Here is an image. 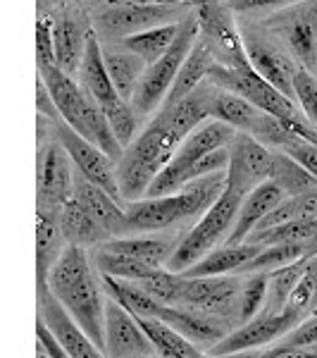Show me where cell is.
I'll return each mask as SVG.
<instances>
[{
	"mask_svg": "<svg viewBox=\"0 0 317 358\" xmlns=\"http://www.w3.org/2000/svg\"><path fill=\"white\" fill-rule=\"evenodd\" d=\"M210 89L212 82L205 79L193 94L177 101L175 106L160 108L151 124L138 131L134 141L124 148L122 158L115 163V175H117L119 194L126 203L146 199L151 182L170 163L177 146L186 138L189 131H193L210 117L207 113Z\"/></svg>",
	"mask_w": 317,
	"mask_h": 358,
	"instance_id": "cell-1",
	"label": "cell"
},
{
	"mask_svg": "<svg viewBox=\"0 0 317 358\" xmlns=\"http://www.w3.org/2000/svg\"><path fill=\"white\" fill-rule=\"evenodd\" d=\"M48 289L67 308L86 337L105 351V299L84 246L67 244L48 275Z\"/></svg>",
	"mask_w": 317,
	"mask_h": 358,
	"instance_id": "cell-2",
	"label": "cell"
},
{
	"mask_svg": "<svg viewBox=\"0 0 317 358\" xmlns=\"http://www.w3.org/2000/svg\"><path fill=\"white\" fill-rule=\"evenodd\" d=\"M227 187V172L198 177L177 194L131 201L126 206V232H163L179 222L191 220L217 201Z\"/></svg>",
	"mask_w": 317,
	"mask_h": 358,
	"instance_id": "cell-3",
	"label": "cell"
},
{
	"mask_svg": "<svg viewBox=\"0 0 317 358\" xmlns=\"http://www.w3.org/2000/svg\"><path fill=\"white\" fill-rule=\"evenodd\" d=\"M234 134H236L234 127L224 124L220 120L207 117L205 122H200L193 131H189L186 138L177 146L170 163H167L163 170L158 172V177L151 182L146 196L153 199V196H167L172 192L184 189L186 187V172L191 170L205 153L215 151V148H222V146H229Z\"/></svg>",
	"mask_w": 317,
	"mask_h": 358,
	"instance_id": "cell-4",
	"label": "cell"
},
{
	"mask_svg": "<svg viewBox=\"0 0 317 358\" xmlns=\"http://www.w3.org/2000/svg\"><path fill=\"white\" fill-rule=\"evenodd\" d=\"M241 196L232 189L224 187V192L217 196V201L200 215V220L193 224V229L184 236V241L167 258V270L170 273H184L186 268L210 253L224 236L232 232V224L236 220V213L241 208Z\"/></svg>",
	"mask_w": 317,
	"mask_h": 358,
	"instance_id": "cell-5",
	"label": "cell"
},
{
	"mask_svg": "<svg viewBox=\"0 0 317 358\" xmlns=\"http://www.w3.org/2000/svg\"><path fill=\"white\" fill-rule=\"evenodd\" d=\"M196 38H198V20H196V15H189L186 20L179 22V31H177L170 48L143 72L141 82L136 86V94L131 98V108L136 110V115H148L158 106H163L167 91H170Z\"/></svg>",
	"mask_w": 317,
	"mask_h": 358,
	"instance_id": "cell-6",
	"label": "cell"
},
{
	"mask_svg": "<svg viewBox=\"0 0 317 358\" xmlns=\"http://www.w3.org/2000/svg\"><path fill=\"white\" fill-rule=\"evenodd\" d=\"M207 79L215 86L234 94L244 96L246 101H251L258 110L272 115L277 120H291V117H305L298 110L296 101L286 98L279 89H274L270 82H265L260 74L256 72L251 65L246 67H227L220 62H212V67L207 69Z\"/></svg>",
	"mask_w": 317,
	"mask_h": 358,
	"instance_id": "cell-7",
	"label": "cell"
},
{
	"mask_svg": "<svg viewBox=\"0 0 317 358\" xmlns=\"http://www.w3.org/2000/svg\"><path fill=\"white\" fill-rule=\"evenodd\" d=\"M50 127L55 131V138L62 143V148L67 151L69 160H72L74 170L79 175H84L89 182H94L96 187H101L105 194H110L119 206H126V201L119 194L117 187V175H115V160L108 158L96 143H91L89 138L69 127L62 117H50Z\"/></svg>",
	"mask_w": 317,
	"mask_h": 358,
	"instance_id": "cell-8",
	"label": "cell"
},
{
	"mask_svg": "<svg viewBox=\"0 0 317 358\" xmlns=\"http://www.w3.org/2000/svg\"><path fill=\"white\" fill-rule=\"evenodd\" d=\"M267 27L284 38L293 60L317 77V0H298L270 17Z\"/></svg>",
	"mask_w": 317,
	"mask_h": 358,
	"instance_id": "cell-9",
	"label": "cell"
},
{
	"mask_svg": "<svg viewBox=\"0 0 317 358\" xmlns=\"http://www.w3.org/2000/svg\"><path fill=\"white\" fill-rule=\"evenodd\" d=\"M196 20H198V36L205 38L212 48L215 62L227 67H246L251 65L246 57L244 41L236 29L229 8L220 0H203L196 8Z\"/></svg>",
	"mask_w": 317,
	"mask_h": 358,
	"instance_id": "cell-10",
	"label": "cell"
},
{
	"mask_svg": "<svg viewBox=\"0 0 317 358\" xmlns=\"http://www.w3.org/2000/svg\"><path fill=\"white\" fill-rule=\"evenodd\" d=\"M270 170H272V151L253 134L236 131L229 141L227 189L244 199L256 187L267 182Z\"/></svg>",
	"mask_w": 317,
	"mask_h": 358,
	"instance_id": "cell-11",
	"label": "cell"
},
{
	"mask_svg": "<svg viewBox=\"0 0 317 358\" xmlns=\"http://www.w3.org/2000/svg\"><path fill=\"white\" fill-rule=\"evenodd\" d=\"M303 320L301 313H296L289 306L279 310L274 315H265L258 313L253 320L244 322V327H239L232 334H224L217 344H212L205 351L207 356H227V354H239V351H251V349H260V346L274 342L281 334H286L289 330L298 325Z\"/></svg>",
	"mask_w": 317,
	"mask_h": 358,
	"instance_id": "cell-12",
	"label": "cell"
},
{
	"mask_svg": "<svg viewBox=\"0 0 317 358\" xmlns=\"http://www.w3.org/2000/svg\"><path fill=\"white\" fill-rule=\"evenodd\" d=\"M177 13H179V10H177V5H170V3L108 5L103 13H98L94 31L96 34L101 31L103 36L119 38V41H122L124 36H131V34H138V31H146V29L167 24L172 17H177Z\"/></svg>",
	"mask_w": 317,
	"mask_h": 358,
	"instance_id": "cell-13",
	"label": "cell"
},
{
	"mask_svg": "<svg viewBox=\"0 0 317 358\" xmlns=\"http://www.w3.org/2000/svg\"><path fill=\"white\" fill-rule=\"evenodd\" d=\"M239 34H241V41H244V50L251 67L260 74L265 82H270L274 89H279L286 98L293 101V74L298 69V62L289 53L277 48L272 41L260 36L256 29L244 27L239 29Z\"/></svg>",
	"mask_w": 317,
	"mask_h": 358,
	"instance_id": "cell-14",
	"label": "cell"
},
{
	"mask_svg": "<svg viewBox=\"0 0 317 358\" xmlns=\"http://www.w3.org/2000/svg\"><path fill=\"white\" fill-rule=\"evenodd\" d=\"M72 177L74 167L69 165V155L62 148V143L57 138L45 143L38 155V208L60 210L72 199Z\"/></svg>",
	"mask_w": 317,
	"mask_h": 358,
	"instance_id": "cell-15",
	"label": "cell"
},
{
	"mask_svg": "<svg viewBox=\"0 0 317 358\" xmlns=\"http://www.w3.org/2000/svg\"><path fill=\"white\" fill-rule=\"evenodd\" d=\"M38 317L57 339V344L67 351L69 358H105L48 287L38 289Z\"/></svg>",
	"mask_w": 317,
	"mask_h": 358,
	"instance_id": "cell-16",
	"label": "cell"
},
{
	"mask_svg": "<svg viewBox=\"0 0 317 358\" xmlns=\"http://www.w3.org/2000/svg\"><path fill=\"white\" fill-rule=\"evenodd\" d=\"M105 354L110 358H143L155 354L146 332L136 325L129 310L112 299H105Z\"/></svg>",
	"mask_w": 317,
	"mask_h": 358,
	"instance_id": "cell-17",
	"label": "cell"
},
{
	"mask_svg": "<svg viewBox=\"0 0 317 358\" xmlns=\"http://www.w3.org/2000/svg\"><path fill=\"white\" fill-rule=\"evenodd\" d=\"M236 299H239V282L232 277H184L177 306H191L207 315H224L229 313Z\"/></svg>",
	"mask_w": 317,
	"mask_h": 358,
	"instance_id": "cell-18",
	"label": "cell"
},
{
	"mask_svg": "<svg viewBox=\"0 0 317 358\" xmlns=\"http://www.w3.org/2000/svg\"><path fill=\"white\" fill-rule=\"evenodd\" d=\"M72 199H77L79 203L84 206V210L105 229L108 236L126 232L124 208L119 206L110 194H105L101 187L89 182L84 175H79L77 170H74V177H72Z\"/></svg>",
	"mask_w": 317,
	"mask_h": 358,
	"instance_id": "cell-19",
	"label": "cell"
},
{
	"mask_svg": "<svg viewBox=\"0 0 317 358\" xmlns=\"http://www.w3.org/2000/svg\"><path fill=\"white\" fill-rule=\"evenodd\" d=\"M284 199H286L284 192H281L274 182H270V179H267V182H263L260 187L253 189L251 194H246L244 201H241L239 213H236L232 232H229L224 244H227V246L244 244L246 236H249L253 229L258 227V222H260L270 210H274V208L279 206Z\"/></svg>",
	"mask_w": 317,
	"mask_h": 358,
	"instance_id": "cell-20",
	"label": "cell"
},
{
	"mask_svg": "<svg viewBox=\"0 0 317 358\" xmlns=\"http://www.w3.org/2000/svg\"><path fill=\"white\" fill-rule=\"evenodd\" d=\"M38 79H41L43 86L48 89L50 98H53L57 115L77 131L79 122H82L84 103H86V91L82 89V84L74 82V79L62 72L57 65L38 67Z\"/></svg>",
	"mask_w": 317,
	"mask_h": 358,
	"instance_id": "cell-21",
	"label": "cell"
},
{
	"mask_svg": "<svg viewBox=\"0 0 317 358\" xmlns=\"http://www.w3.org/2000/svg\"><path fill=\"white\" fill-rule=\"evenodd\" d=\"M60 210L38 208L36 210V289L48 287L50 268L55 265L62 246Z\"/></svg>",
	"mask_w": 317,
	"mask_h": 358,
	"instance_id": "cell-22",
	"label": "cell"
},
{
	"mask_svg": "<svg viewBox=\"0 0 317 358\" xmlns=\"http://www.w3.org/2000/svg\"><path fill=\"white\" fill-rule=\"evenodd\" d=\"M207 113H210L212 120H220V122L234 127L236 131H246V134H253L263 117V110H258L251 101H246L244 96L234 94V91L220 89L215 84L210 89Z\"/></svg>",
	"mask_w": 317,
	"mask_h": 358,
	"instance_id": "cell-23",
	"label": "cell"
},
{
	"mask_svg": "<svg viewBox=\"0 0 317 358\" xmlns=\"http://www.w3.org/2000/svg\"><path fill=\"white\" fill-rule=\"evenodd\" d=\"M212 62H215L212 48L207 45L205 38L198 36L196 43L191 45V50H189L186 60L182 62V67H179V72H177L170 91H167L163 108L175 106L177 101H182V98H186L189 94H193V91L207 79V69L212 67Z\"/></svg>",
	"mask_w": 317,
	"mask_h": 358,
	"instance_id": "cell-24",
	"label": "cell"
},
{
	"mask_svg": "<svg viewBox=\"0 0 317 358\" xmlns=\"http://www.w3.org/2000/svg\"><path fill=\"white\" fill-rule=\"evenodd\" d=\"M158 320H163L167 327H172L175 332H179L182 337H186L191 344H203L205 349H210L212 344H217L224 337V327L217 325L215 320L198 313H191L186 308H172V306H160Z\"/></svg>",
	"mask_w": 317,
	"mask_h": 358,
	"instance_id": "cell-25",
	"label": "cell"
},
{
	"mask_svg": "<svg viewBox=\"0 0 317 358\" xmlns=\"http://www.w3.org/2000/svg\"><path fill=\"white\" fill-rule=\"evenodd\" d=\"M86 45V31L74 20L72 15L62 13L57 20H53V48H55V65L65 74H77L84 57Z\"/></svg>",
	"mask_w": 317,
	"mask_h": 358,
	"instance_id": "cell-26",
	"label": "cell"
},
{
	"mask_svg": "<svg viewBox=\"0 0 317 358\" xmlns=\"http://www.w3.org/2000/svg\"><path fill=\"white\" fill-rule=\"evenodd\" d=\"M260 244H236V246H227L222 248H212L210 253H205L203 258H198L191 268H186L184 277H215V275H227L232 270H239L244 263H249L258 251H260Z\"/></svg>",
	"mask_w": 317,
	"mask_h": 358,
	"instance_id": "cell-27",
	"label": "cell"
},
{
	"mask_svg": "<svg viewBox=\"0 0 317 358\" xmlns=\"http://www.w3.org/2000/svg\"><path fill=\"white\" fill-rule=\"evenodd\" d=\"M103 62H105L108 77H110L117 96L122 98V101L131 103V98L136 94V86L141 82L148 62L124 48H119V50L103 48Z\"/></svg>",
	"mask_w": 317,
	"mask_h": 358,
	"instance_id": "cell-28",
	"label": "cell"
},
{
	"mask_svg": "<svg viewBox=\"0 0 317 358\" xmlns=\"http://www.w3.org/2000/svg\"><path fill=\"white\" fill-rule=\"evenodd\" d=\"M60 229H62V239L67 244H77V246L98 244V241L108 236L105 229L84 210V206L77 199H69L60 208Z\"/></svg>",
	"mask_w": 317,
	"mask_h": 358,
	"instance_id": "cell-29",
	"label": "cell"
},
{
	"mask_svg": "<svg viewBox=\"0 0 317 358\" xmlns=\"http://www.w3.org/2000/svg\"><path fill=\"white\" fill-rule=\"evenodd\" d=\"M103 292L108 294V299H112L115 303H119L124 310H129L131 315H141V317H155L160 310V306L155 299L148 296L143 289H138L131 280H117V277L103 275L101 282Z\"/></svg>",
	"mask_w": 317,
	"mask_h": 358,
	"instance_id": "cell-30",
	"label": "cell"
},
{
	"mask_svg": "<svg viewBox=\"0 0 317 358\" xmlns=\"http://www.w3.org/2000/svg\"><path fill=\"white\" fill-rule=\"evenodd\" d=\"M179 22H167V24L131 34V36H124L122 41H119V45H122L124 50H129V53L143 57V60L151 65V62L158 60V57L172 45V41H175L177 31H179Z\"/></svg>",
	"mask_w": 317,
	"mask_h": 358,
	"instance_id": "cell-31",
	"label": "cell"
},
{
	"mask_svg": "<svg viewBox=\"0 0 317 358\" xmlns=\"http://www.w3.org/2000/svg\"><path fill=\"white\" fill-rule=\"evenodd\" d=\"M103 248L122 256L136 258L141 263H148L153 268H163L170 258L172 244L167 239H155V236H122V239H110L103 244Z\"/></svg>",
	"mask_w": 317,
	"mask_h": 358,
	"instance_id": "cell-32",
	"label": "cell"
},
{
	"mask_svg": "<svg viewBox=\"0 0 317 358\" xmlns=\"http://www.w3.org/2000/svg\"><path fill=\"white\" fill-rule=\"evenodd\" d=\"M270 182H274L277 187L284 192V196H298L305 192L317 189V179L305 170L303 165H298L291 155L286 153H272V170H270Z\"/></svg>",
	"mask_w": 317,
	"mask_h": 358,
	"instance_id": "cell-33",
	"label": "cell"
},
{
	"mask_svg": "<svg viewBox=\"0 0 317 358\" xmlns=\"http://www.w3.org/2000/svg\"><path fill=\"white\" fill-rule=\"evenodd\" d=\"M301 220H317V189L298 196H286L274 210H270L258 222V227L253 232L277 227V224H284V222H301Z\"/></svg>",
	"mask_w": 317,
	"mask_h": 358,
	"instance_id": "cell-34",
	"label": "cell"
},
{
	"mask_svg": "<svg viewBox=\"0 0 317 358\" xmlns=\"http://www.w3.org/2000/svg\"><path fill=\"white\" fill-rule=\"evenodd\" d=\"M303 270H305V258L267 273V299H265V306H263L260 313L274 315L284 308L289 294L293 292V287L298 285V280L303 277Z\"/></svg>",
	"mask_w": 317,
	"mask_h": 358,
	"instance_id": "cell-35",
	"label": "cell"
},
{
	"mask_svg": "<svg viewBox=\"0 0 317 358\" xmlns=\"http://www.w3.org/2000/svg\"><path fill=\"white\" fill-rule=\"evenodd\" d=\"M303 258V241H284V244L263 246L249 263L241 265V273H272Z\"/></svg>",
	"mask_w": 317,
	"mask_h": 358,
	"instance_id": "cell-36",
	"label": "cell"
},
{
	"mask_svg": "<svg viewBox=\"0 0 317 358\" xmlns=\"http://www.w3.org/2000/svg\"><path fill=\"white\" fill-rule=\"evenodd\" d=\"M96 268L101 275H110V277H117V280H141V277L155 273L160 268H153L148 263H141L136 258H129V256H122V253H115V251H98L96 256Z\"/></svg>",
	"mask_w": 317,
	"mask_h": 358,
	"instance_id": "cell-37",
	"label": "cell"
},
{
	"mask_svg": "<svg viewBox=\"0 0 317 358\" xmlns=\"http://www.w3.org/2000/svg\"><path fill=\"white\" fill-rule=\"evenodd\" d=\"M184 277L179 273H170V270H155V273L141 277V280H131L138 289H143L151 299H155L163 306H175L179 301V289H182Z\"/></svg>",
	"mask_w": 317,
	"mask_h": 358,
	"instance_id": "cell-38",
	"label": "cell"
},
{
	"mask_svg": "<svg viewBox=\"0 0 317 358\" xmlns=\"http://www.w3.org/2000/svg\"><path fill=\"white\" fill-rule=\"evenodd\" d=\"M267 299V273H251L244 287H239V320L249 322L263 310Z\"/></svg>",
	"mask_w": 317,
	"mask_h": 358,
	"instance_id": "cell-39",
	"label": "cell"
},
{
	"mask_svg": "<svg viewBox=\"0 0 317 358\" xmlns=\"http://www.w3.org/2000/svg\"><path fill=\"white\" fill-rule=\"evenodd\" d=\"M293 101L301 106L305 120L317 129V77L301 65L293 74Z\"/></svg>",
	"mask_w": 317,
	"mask_h": 358,
	"instance_id": "cell-40",
	"label": "cell"
},
{
	"mask_svg": "<svg viewBox=\"0 0 317 358\" xmlns=\"http://www.w3.org/2000/svg\"><path fill=\"white\" fill-rule=\"evenodd\" d=\"M277 148H279L281 153L291 155L298 165H303L305 170L317 179V143H310V141H305V138L293 136L286 131V134L279 138Z\"/></svg>",
	"mask_w": 317,
	"mask_h": 358,
	"instance_id": "cell-41",
	"label": "cell"
},
{
	"mask_svg": "<svg viewBox=\"0 0 317 358\" xmlns=\"http://www.w3.org/2000/svg\"><path fill=\"white\" fill-rule=\"evenodd\" d=\"M36 65H55L53 17H38L36 20Z\"/></svg>",
	"mask_w": 317,
	"mask_h": 358,
	"instance_id": "cell-42",
	"label": "cell"
},
{
	"mask_svg": "<svg viewBox=\"0 0 317 358\" xmlns=\"http://www.w3.org/2000/svg\"><path fill=\"white\" fill-rule=\"evenodd\" d=\"M317 344V313L303 317L293 330L279 337V346H310Z\"/></svg>",
	"mask_w": 317,
	"mask_h": 358,
	"instance_id": "cell-43",
	"label": "cell"
},
{
	"mask_svg": "<svg viewBox=\"0 0 317 358\" xmlns=\"http://www.w3.org/2000/svg\"><path fill=\"white\" fill-rule=\"evenodd\" d=\"M296 0H224L229 10L236 13H253V10H267V8H286Z\"/></svg>",
	"mask_w": 317,
	"mask_h": 358,
	"instance_id": "cell-44",
	"label": "cell"
},
{
	"mask_svg": "<svg viewBox=\"0 0 317 358\" xmlns=\"http://www.w3.org/2000/svg\"><path fill=\"white\" fill-rule=\"evenodd\" d=\"M36 337H38V344L45 349V354H48L50 358H69V354L65 349H62L60 344H57V339L50 334L48 327L43 325V320L38 317V322H36Z\"/></svg>",
	"mask_w": 317,
	"mask_h": 358,
	"instance_id": "cell-45",
	"label": "cell"
},
{
	"mask_svg": "<svg viewBox=\"0 0 317 358\" xmlns=\"http://www.w3.org/2000/svg\"><path fill=\"white\" fill-rule=\"evenodd\" d=\"M315 256H317V232L303 244V258H305V261H308V258H315Z\"/></svg>",
	"mask_w": 317,
	"mask_h": 358,
	"instance_id": "cell-46",
	"label": "cell"
},
{
	"mask_svg": "<svg viewBox=\"0 0 317 358\" xmlns=\"http://www.w3.org/2000/svg\"><path fill=\"white\" fill-rule=\"evenodd\" d=\"M110 5H122V3H131V5H155V3H170V0H108Z\"/></svg>",
	"mask_w": 317,
	"mask_h": 358,
	"instance_id": "cell-47",
	"label": "cell"
},
{
	"mask_svg": "<svg viewBox=\"0 0 317 358\" xmlns=\"http://www.w3.org/2000/svg\"><path fill=\"white\" fill-rule=\"evenodd\" d=\"M158 356L160 358H186V356L177 354V351H158Z\"/></svg>",
	"mask_w": 317,
	"mask_h": 358,
	"instance_id": "cell-48",
	"label": "cell"
},
{
	"mask_svg": "<svg viewBox=\"0 0 317 358\" xmlns=\"http://www.w3.org/2000/svg\"><path fill=\"white\" fill-rule=\"evenodd\" d=\"M36 358H50L48 354H45V349L41 344H36Z\"/></svg>",
	"mask_w": 317,
	"mask_h": 358,
	"instance_id": "cell-49",
	"label": "cell"
},
{
	"mask_svg": "<svg viewBox=\"0 0 317 358\" xmlns=\"http://www.w3.org/2000/svg\"><path fill=\"white\" fill-rule=\"evenodd\" d=\"M308 349H310V351H313V354L317 356V344H310V346H308Z\"/></svg>",
	"mask_w": 317,
	"mask_h": 358,
	"instance_id": "cell-50",
	"label": "cell"
},
{
	"mask_svg": "<svg viewBox=\"0 0 317 358\" xmlns=\"http://www.w3.org/2000/svg\"><path fill=\"white\" fill-rule=\"evenodd\" d=\"M143 358H155V356H143Z\"/></svg>",
	"mask_w": 317,
	"mask_h": 358,
	"instance_id": "cell-51",
	"label": "cell"
},
{
	"mask_svg": "<svg viewBox=\"0 0 317 358\" xmlns=\"http://www.w3.org/2000/svg\"><path fill=\"white\" fill-rule=\"evenodd\" d=\"M77 3H82V0H77Z\"/></svg>",
	"mask_w": 317,
	"mask_h": 358,
	"instance_id": "cell-52",
	"label": "cell"
}]
</instances>
